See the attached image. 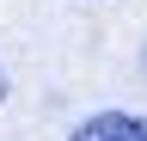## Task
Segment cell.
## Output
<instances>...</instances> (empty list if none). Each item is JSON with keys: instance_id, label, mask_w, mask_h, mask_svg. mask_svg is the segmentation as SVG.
<instances>
[{"instance_id": "cell-1", "label": "cell", "mask_w": 147, "mask_h": 141, "mask_svg": "<svg viewBox=\"0 0 147 141\" xmlns=\"http://www.w3.org/2000/svg\"><path fill=\"white\" fill-rule=\"evenodd\" d=\"M74 141H147V117H129V111H104V117H86Z\"/></svg>"}]
</instances>
